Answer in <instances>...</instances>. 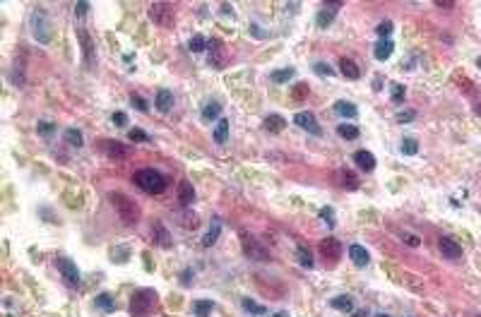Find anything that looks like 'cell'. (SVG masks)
<instances>
[{
	"instance_id": "f907efd6",
	"label": "cell",
	"mask_w": 481,
	"mask_h": 317,
	"mask_svg": "<svg viewBox=\"0 0 481 317\" xmlns=\"http://www.w3.org/2000/svg\"><path fill=\"white\" fill-rule=\"evenodd\" d=\"M438 8H455V3L452 0H436Z\"/></svg>"
},
{
	"instance_id": "60d3db41",
	"label": "cell",
	"mask_w": 481,
	"mask_h": 317,
	"mask_svg": "<svg viewBox=\"0 0 481 317\" xmlns=\"http://www.w3.org/2000/svg\"><path fill=\"white\" fill-rule=\"evenodd\" d=\"M402 98H405V87L402 84H392V101L394 103H402Z\"/></svg>"
},
{
	"instance_id": "681fc988",
	"label": "cell",
	"mask_w": 481,
	"mask_h": 317,
	"mask_svg": "<svg viewBox=\"0 0 481 317\" xmlns=\"http://www.w3.org/2000/svg\"><path fill=\"white\" fill-rule=\"evenodd\" d=\"M306 91H308V87H306V84H296V89H294V98L306 96Z\"/></svg>"
},
{
	"instance_id": "d6a6232c",
	"label": "cell",
	"mask_w": 481,
	"mask_h": 317,
	"mask_svg": "<svg viewBox=\"0 0 481 317\" xmlns=\"http://www.w3.org/2000/svg\"><path fill=\"white\" fill-rule=\"evenodd\" d=\"M296 255H298V264H301V267H308V269L313 267V257H310V252H308L303 245L298 248V252H296Z\"/></svg>"
},
{
	"instance_id": "cb8c5ba5",
	"label": "cell",
	"mask_w": 481,
	"mask_h": 317,
	"mask_svg": "<svg viewBox=\"0 0 481 317\" xmlns=\"http://www.w3.org/2000/svg\"><path fill=\"white\" fill-rule=\"evenodd\" d=\"M219 233H221V224H219V221H214V224H212V229L207 231V236L202 238V245H205V248L214 245V243H217V238H219Z\"/></svg>"
},
{
	"instance_id": "2e32d148",
	"label": "cell",
	"mask_w": 481,
	"mask_h": 317,
	"mask_svg": "<svg viewBox=\"0 0 481 317\" xmlns=\"http://www.w3.org/2000/svg\"><path fill=\"white\" fill-rule=\"evenodd\" d=\"M394 51V44L390 41V39H380L378 44H375V51H373V55H375V60H387L390 55H392Z\"/></svg>"
},
{
	"instance_id": "ee69618b",
	"label": "cell",
	"mask_w": 481,
	"mask_h": 317,
	"mask_svg": "<svg viewBox=\"0 0 481 317\" xmlns=\"http://www.w3.org/2000/svg\"><path fill=\"white\" fill-rule=\"evenodd\" d=\"M315 72H317V75H335V70H332V67H330V65H325V63H315Z\"/></svg>"
},
{
	"instance_id": "836d02e7",
	"label": "cell",
	"mask_w": 481,
	"mask_h": 317,
	"mask_svg": "<svg viewBox=\"0 0 481 317\" xmlns=\"http://www.w3.org/2000/svg\"><path fill=\"white\" fill-rule=\"evenodd\" d=\"M193 307H195L197 317H207L209 312H212V300H197Z\"/></svg>"
},
{
	"instance_id": "7402d4cb",
	"label": "cell",
	"mask_w": 481,
	"mask_h": 317,
	"mask_svg": "<svg viewBox=\"0 0 481 317\" xmlns=\"http://www.w3.org/2000/svg\"><path fill=\"white\" fill-rule=\"evenodd\" d=\"M284 125H286V121L282 116H267V118H265V128L270 132H282Z\"/></svg>"
},
{
	"instance_id": "f546056e",
	"label": "cell",
	"mask_w": 481,
	"mask_h": 317,
	"mask_svg": "<svg viewBox=\"0 0 481 317\" xmlns=\"http://www.w3.org/2000/svg\"><path fill=\"white\" fill-rule=\"evenodd\" d=\"M65 140L72 144V147H82V144H85V137H82V132L75 130V128H67V130H65Z\"/></svg>"
},
{
	"instance_id": "8992f818",
	"label": "cell",
	"mask_w": 481,
	"mask_h": 317,
	"mask_svg": "<svg viewBox=\"0 0 481 317\" xmlns=\"http://www.w3.org/2000/svg\"><path fill=\"white\" fill-rule=\"evenodd\" d=\"M240 238H243V252H246L251 260H258V262H265V260H270V252L265 250L263 245L255 241V238H248L246 233H243Z\"/></svg>"
},
{
	"instance_id": "7bdbcfd3",
	"label": "cell",
	"mask_w": 481,
	"mask_h": 317,
	"mask_svg": "<svg viewBox=\"0 0 481 317\" xmlns=\"http://www.w3.org/2000/svg\"><path fill=\"white\" fill-rule=\"evenodd\" d=\"M414 111H399L397 113V123H409V121H414Z\"/></svg>"
},
{
	"instance_id": "5b68a950",
	"label": "cell",
	"mask_w": 481,
	"mask_h": 317,
	"mask_svg": "<svg viewBox=\"0 0 481 317\" xmlns=\"http://www.w3.org/2000/svg\"><path fill=\"white\" fill-rule=\"evenodd\" d=\"M149 17L156 24H162V27H171L174 24V10H171L169 3H154L149 8Z\"/></svg>"
},
{
	"instance_id": "f6af8a7d",
	"label": "cell",
	"mask_w": 481,
	"mask_h": 317,
	"mask_svg": "<svg viewBox=\"0 0 481 317\" xmlns=\"http://www.w3.org/2000/svg\"><path fill=\"white\" fill-rule=\"evenodd\" d=\"M132 106H137V111H142V113L149 109V106H147V101H144L142 96H135V94H132Z\"/></svg>"
},
{
	"instance_id": "ba28073f",
	"label": "cell",
	"mask_w": 481,
	"mask_h": 317,
	"mask_svg": "<svg viewBox=\"0 0 481 317\" xmlns=\"http://www.w3.org/2000/svg\"><path fill=\"white\" fill-rule=\"evenodd\" d=\"M58 269H60L63 279H65L70 286H77V284H79V272H77V264L72 262V260H67V257H60V260H58Z\"/></svg>"
},
{
	"instance_id": "db71d44e",
	"label": "cell",
	"mask_w": 481,
	"mask_h": 317,
	"mask_svg": "<svg viewBox=\"0 0 481 317\" xmlns=\"http://www.w3.org/2000/svg\"><path fill=\"white\" fill-rule=\"evenodd\" d=\"M354 317H366V312H354Z\"/></svg>"
},
{
	"instance_id": "5bb4252c",
	"label": "cell",
	"mask_w": 481,
	"mask_h": 317,
	"mask_svg": "<svg viewBox=\"0 0 481 317\" xmlns=\"http://www.w3.org/2000/svg\"><path fill=\"white\" fill-rule=\"evenodd\" d=\"M349 257H351V262L356 264V267H366V264L371 262L368 250H366V248H361V245H351V248H349Z\"/></svg>"
},
{
	"instance_id": "277c9868",
	"label": "cell",
	"mask_w": 481,
	"mask_h": 317,
	"mask_svg": "<svg viewBox=\"0 0 481 317\" xmlns=\"http://www.w3.org/2000/svg\"><path fill=\"white\" fill-rule=\"evenodd\" d=\"M32 34L36 41H41V44H46L48 39H51V24H48V15H46L41 8L39 10H34L32 15Z\"/></svg>"
},
{
	"instance_id": "d4e9b609",
	"label": "cell",
	"mask_w": 481,
	"mask_h": 317,
	"mask_svg": "<svg viewBox=\"0 0 481 317\" xmlns=\"http://www.w3.org/2000/svg\"><path fill=\"white\" fill-rule=\"evenodd\" d=\"M337 135L339 137H344V140H356L359 137V128L356 125H337Z\"/></svg>"
},
{
	"instance_id": "e0dca14e",
	"label": "cell",
	"mask_w": 481,
	"mask_h": 317,
	"mask_svg": "<svg viewBox=\"0 0 481 317\" xmlns=\"http://www.w3.org/2000/svg\"><path fill=\"white\" fill-rule=\"evenodd\" d=\"M339 67H342V75L347 77V79H359L361 77L359 65H356L351 58H342V60H339Z\"/></svg>"
},
{
	"instance_id": "8d00e7d4",
	"label": "cell",
	"mask_w": 481,
	"mask_h": 317,
	"mask_svg": "<svg viewBox=\"0 0 481 317\" xmlns=\"http://www.w3.org/2000/svg\"><path fill=\"white\" fill-rule=\"evenodd\" d=\"M77 36L82 39V46H85V55H87V63H92V41H89V36L82 29H77Z\"/></svg>"
},
{
	"instance_id": "83f0119b",
	"label": "cell",
	"mask_w": 481,
	"mask_h": 317,
	"mask_svg": "<svg viewBox=\"0 0 481 317\" xmlns=\"http://www.w3.org/2000/svg\"><path fill=\"white\" fill-rule=\"evenodd\" d=\"M188 48L193 51V53H202L205 48H207V41H205V36H200V34H195L190 41H188Z\"/></svg>"
},
{
	"instance_id": "816d5d0a",
	"label": "cell",
	"mask_w": 481,
	"mask_h": 317,
	"mask_svg": "<svg viewBox=\"0 0 481 317\" xmlns=\"http://www.w3.org/2000/svg\"><path fill=\"white\" fill-rule=\"evenodd\" d=\"M272 317H289V312H274Z\"/></svg>"
},
{
	"instance_id": "603a6c76",
	"label": "cell",
	"mask_w": 481,
	"mask_h": 317,
	"mask_svg": "<svg viewBox=\"0 0 481 317\" xmlns=\"http://www.w3.org/2000/svg\"><path fill=\"white\" fill-rule=\"evenodd\" d=\"M332 307H335V310H342V312H351V310H354V303H351L349 295H337V298H332Z\"/></svg>"
},
{
	"instance_id": "6f0895ef",
	"label": "cell",
	"mask_w": 481,
	"mask_h": 317,
	"mask_svg": "<svg viewBox=\"0 0 481 317\" xmlns=\"http://www.w3.org/2000/svg\"><path fill=\"white\" fill-rule=\"evenodd\" d=\"M479 317H481V315H479Z\"/></svg>"
},
{
	"instance_id": "d590c367",
	"label": "cell",
	"mask_w": 481,
	"mask_h": 317,
	"mask_svg": "<svg viewBox=\"0 0 481 317\" xmlns=\"http://www.w3.org/2000/svg\"><path fill=\"white\" fill-rule=\"evenodd\" d=\"M156 243H159L162 248H169V245H171V238H169V233H166V229L162 224H156Z\"/></svg>"
},
{
	"instance_id": "f5cc1de1",
	"label": "cell",
	"mask_w": 481,
	"mask_h": 317,
	"mask_svg": "<svg viewBox=\"0 0 481 317\" xmlns=\"http://www.w3.org/2000/svg\"><path fill=\"white\" fill-rule=\"evenodd\" d=\"M474 111H476V116H481V103H476V106H474Z\"/></svg>"
},
{
	"instance_id": "3957f363",
	"label": "cell",
	"mask_w": 481,
	"mask_h": 317,
	"mask_svg": "<svg viewBox=\"0 0 481 317\" xmlns=\"http://www.w3.org/2000/svg\"><path fill=\"white\" fill-rule=\"evenodd\" d=\"M154 300H156V293H154V291H149V288H142V291L132 293L130 315H132V317H144V315H149V310L154 307Z\"/></svg>"
},
{
	"instance_id": "8fae6325",
	"label": "cell",
	"mask_w": 481,
	"mask_h": 317,
	"mask_svg": "<svg viewBox=\"0 0 481 317\" xmlns=\"http://www.w3.org/2000/svg\"><path fill=\"white\" fill-rule=\"evenodd\" d=\"M101 149H104V154L111 156V159H125V156L130 154L128 147H123L120 142H113V140H104V142H101Z\"/></svg>"
},
{
	"instance_id": "6da1fadb",
	"label": "cell",
	"mask_w": 481,
	"mask_h": 317,
	"mask_svg": "<svg viewBox=\"0 0 481 317\" xmlns=\"http://www.w3.org/2000/svg\"><path fill=\"white\" fill-rule=\"evenodd\" d=\"M109 197H111V202H113V207H116V212H118V217H120L123 224L132 226V224L140 221V207H137L128 195H123V192H111Z\"/></svg>"
},
{
	"instance_id": "74e56055",
	"label": "cell",
	"mask_w": 481,
	"mask_h": 317,
	"mask_svg": "<svg viewBox=\"0 0 481 317\" xmlns=\"http://www.w3.org/2000/svg\"><path fill=\"white\" fill-rule=\"evenodd\" d=\"M320 219L325 221L328 226H335V209H332V207H323V209H320Z\"/></svg>"
},
{
	"instance_id": "f35d334b",
	"label": "cell",
	"mask_w": 481,
	"mask_h": 317,
	"mask_svg": "<svg viewBox=\"0 0 481 317\" xmlns=\"http://www.w3.org/2000/svg\"><path fill=\"white\" fill-rule=\"evenodd\" d=\"M375 32H378V36H380V39H387V36L392 34V22H390V20H385V22H380V24H378V29H375Z\"/></svg>"
},
{
	"instance_id": "4316f807",
	"label": "cell",
	"mask_w": 481,
	"mask_h": 317,
	"mask_svg": "<svg viewBox=\"0 0 481 317\" xmlns=\"http://www.w3.org/2000/svg\"><path fill=\"white\" fill-rule=\"evenodd\" d=\"M399 149H402V154H405V156H414V154H419V142H416L414 137H405Z\"/></svg>"
},
{
	"instance_id": "11a10c76",
	"label": "cell",
	"mask_w": 481,
	"mask_h": 317,
	"mask_svg": "<svg viewBox=\"0 0 481 317\" xmlns=\"http://www.w3.org/2000/svg\"><path fill=\"white\" fill-rule=\"evenodd\" d=\"M375 317H390V315H383V312H380V315H375Z\"/></svg>"
},
{
	"instance_id": "f1b7e54d",
	"label": "cell",
	"mask_w": 481,
	"mask_h": 317,
	"mask_svg": "<svg viewBox=\"0 0 481 317\" xmlns=\"http://www.w3.org/2000/svg\"><path fill=\"white\" fill-rule=\"evenodd\" d=\"M97 305L104 310V312H113L116 310V303H113V298H111L109 293H101L97 295Z\"/></svg>"
},
{
	"instance_id": "30bf717a",
	"label": "cell",
	"mask_w": 481,
	"mask_h": 317,
	"mask_svg": "<svg viewBox=\"0 0 481 317\" xmlns=\"http://www.w3.org/2000/svg\"><path fill=\"white\" fill-rule=\"evenodd\" d=\"M438 248H440V252H443L448 260H459V257H462V245H459L457 241L448 238V236H443V238L438 241Z\"/></svg>"
},
{
	"instance_id": "ac0fdd59",
	"label": "cell",
	"mask_w": 481,
	"mask_h": 317,
	"mask_svg": "<svg viewBox=\"0 0 481 317\" xmlns=\"http://www.w3.org/2000/svg\"><path fill=\"white\" fill-rule=\"evenodd\" d=\"M178 202H181L183 207H190V204L195 202V190H193L190 183H181V185H178Z\"/></svg>"
},
{
	"instance_id": "d6986e66",
	"label": "cell",
	"mask_w": 481,
	"mask_h": 317,
	"mask_svg": "<svg viewBox=\"0 0 481 317\" xmlns=\"http://www.w3.org/2000/svg\"><path fill=\"white\" fill-rule=\"evenodd\" d=\"M335 111H337L342 118H351V121L359 116V109H356L351 101H337V103H335Z\"/></svg>"
},
{
	"instance_id": "bcb514c9",
	"label": "cell",
	"mask_w": 481,
	"mask_h": 317,
	"mask_svg": "<svg viewBox=\"0 0 481 317\" xmlns=\"http://www.w3.org/2000/svg\"><path fill=\"white\" fill-rule=\"evenodd\" d=\"M113 123H116L118 128H125V125H128V116H125V113H113Z\"/></svg>"
},
{
	"instance_id": "ab89813d",
	"label": "cell",
	"mask_w": 481,
	"mask_h": 317,
	"mask_svg": "<svg viewBox=\"0 0 481 317\" xmlns=\"http://www.w3.org/2000/svg\"><path fill=\"white\" fill-rule=\"evenodd\" d=\"M128 137H130L132 142H149V137H147V132L137 130V128H135V130H130V132H128Z\"/></svg>"
},
{
	"instance_id": "52a82bcc",
	"label": "cell",
	"mask_w": 481,
	"mask_h": 317,
	"mask_svg": "<svg viewBox=\"0 0 481 317\" xmlns=\"http://www.w3.org/2000/svg\"><path fill=\"white\" fill-rule=\"evenodd\" d=\"M320 255L325 257V260H330V262H337L339 257H342V243L337 241V238H325V241H320Z\"/></svg>"
},
{
	"instance_id": "9a60e30c",
	"label": "cell",
	"mask_w": 481,
	"mask_h": 317,
	"mask_svg": "<svg viewBox=\"0 0 481 317\" xmlns=\"http://www.w3.org/2000/svg\"><path fill=\"white\" fill-rule=\"evenodd\" d=\"M154 103H156V109L162 111V113H169L171 106H174V94H171L169 89H159V91H156V101H154Z\"/></svg>"
},
{
	"instance_id": "7dc6e473",
	"label": "cell",
	"mask_w": 481,
	"mask_h": 317,
	"mask_svg": "<svg viewBox=\"0 0 481 317\" xmlns=\"http://www.w3.org/2000/svg\"><path fill=\"white\" fill-rule=\"evenodd\" d=\"M402 238H405V243H407V245H412V248H416V245L421 243V241H419V236H414V233H405Z\"/></svg>"
},
{
	"instance_id": "ffe728a7",
	"label": "cell",
	"mask_w": 481,
	"mask_h": 317,
	"mask_svg": "<svg viewBox=\"0 0 481 317\" xmlns=\"http://www.w3.org/2000/svg\"><path fill=\"white\" fill-rule=\"evenodd\" d=\"M229 128H231V123L226 121V118H221V121L217 123V128H214V140H217L219 144H226V140H229Z\"/></svg>"
},
{
	"instance_id": "4dcf8cb0",
	"label": "cell",
	"mask_w": 481,
	"mask_h": 317,
	"mask_svg": "<svg viewBox=\"0 0 481 317\" xmlns=\"http://www.w3.org/2000/svg\"><path fill=\"white\" fill-rule=\"evenodd\" d=\"M209 48H212V53H214V58H209V63H212V65H217V67H221V65H224V60H221V44L214 39V41L209 44Z\"/></svg>"
},
{
	"instance_id": "4fadbf2b",
	"label": "cell",
	"mask_w": 481,
	"mask_h": 317,
	"mask_svg": "<svg viewBox=\"0 0 481 317\" xmlns=\"http://www.w3.org/2000/svg\"><path fill=\"white\" fill-rule=\"evenodd\" d=\"M337 8H342V3H328L325 10H320V15H317V27H320V29H325V27L335 20V10H337Z\"/></svg>"
},
{
	"instance_id": "c3c4849f",
	"label": "cell",
	"mask_w": 481,
	"mask_h": 317,
	"mask_svg": "<svg viewBox=\"0 0 481 317\" xmlns=\"http://www.w3.org/2000/svg\"><path fill=\"white\" fill-rule=\"evenodd\" d=\"M87 10H89V3H77V5H75V15H77V17H85Z\"/></svg>"
},
{
	"instance_id": "b9f144b4",
	"label": "cell",
	"mask_w": 481,
	"mask_h": 317,
	"mask_svg": "<svg viewBox=\"0 0 481 317\" xmlns=\"http://www.w3.org/2000/svg\"><path fill=\"white\" fill-rule=\"evenodd\" d=\"M53 130H55L53 123H48V121H41V123H39V132H41V135H46V137H48V135H53Z\"/></svg>"
},
{
	"instance_id": "7c38bea8",
	"label": "cell",
	"mask_w": 481,
	"mask_h": 317,
	"mask_svg": "<svg viewBox=\"0 0 481 317\" xmlns=\"http://www.w3.org/2000/svg\"><path fill=\"white\" fill-rule=\"evenodd\" d=\"M354 161H356V166H359L361 171H366V173H371L373 168H375V156H373L371 152H366V149H359V152L354 154Z\"/></svg>"
},
{
	"instance_id": "7a4b0ae2",
	"label": "cell",
	"mask_w": 481,
	"mask_h": 317,
	"mask_svg": "<svg viewBox=\"0 0 481 317\" xmlns=\"http://www.w3.org/2000/svg\"><path fill=\"white\" fill-rule=\"evenodd\" d=\"M135 183L140 185V190H144L147 195H159L166 190V178L154 168H142L135 173Z\"/></svg>"
},
{
	"instance_id": "e575fe53",
	"label": "cell",
	"mask_w": 481,
	"mask_h": 317,
	"mask_svg": "<svg viewBox=\"0 0 481 317\" xmlns=\"http://www.w3.org/2000/svg\"><path fill=\"white\" fill-rule=\"evenodd\" d=\"M291 77H294V67H284V70H277V72H272L274 82H289Z\"/></svg>"
},
{
	"instance_id": "9c48e42d",
	"label": "cell",
	"mask_w": 481,
	"mask_h": 317,
	"mask_svg": "<svg viewBox=\"0 0 481 317\" xmlns=\"http://www.w3.org/2000/svg\"><path fill=\"white\" fill-rule=\"evenodd\" d=\"M294 123L298 125V128H303V130H308V132H313V135H320V125H317V121H315V116L313 113H308V111H298L294 116Z\"/></svg>"
},
{
	"instance_id": "44dd1931",
	"label": "cell",
	"mask_w": 481,
	"mask_h": 317,
	"mask_svg": "<svg viewBox=\"0 0 481 317\" xmlns=\"http://www.w3.org/2000/svg\"><path fill=\"white\" fill-rule=\"evenodd\" d=\"M337 178H339V185L342 187H349V190H356V187H359V178L354 173H349V171H339Z\"/></svg>"
},
{
	"instance_id": "1f68e13d",
	"label": "cell",
	"mask_w": 481,
	"mask_h": 317,
	"mask_svg": "<svg viewBox=\"0 0 481 317\" xmlns=\"http://www.w3.org/2000/svg\"><path fill=\"white\" fill-rule=\"evenodd\" d=\"M240 303H243V307H246V310H248V312H253V315H258V317H263L265 312H267V310H265L263 305H258V303H253L251 298H243V300H240Z\"/></svg>"
},
{
	"instance_id": "9f6ffc18",
	"label": "cell",
	"mask_w": 481,
	"mask_h": 317,
	"mask_svg": "<svg viewBox=\"0 0 481 317\" xmlns=\"http://www.w3.org/2000/svg\"><path fill=\"white\" fill-rule=\"evenodd\" d=\"M476 65H479V67H481V58H479V60H476Z\"/></svg>"
},
{
	"instance_id": "484cf974",
	"label": "cell",
	"mask_w": 481,
	"mask_h": 317,
	"mask_svg": "<svg viewBox=\"0 0 481 317\" xmlns=\"http://www.w3.org/2000/svg\"><path fill=\"white\" fill-rule=\"evenodd\" d=\"M219 113H221V106H219L217 101H209L207 106L202 109V118H205V121H214V118H219Z\"/></svg>"
}]
</instances>
